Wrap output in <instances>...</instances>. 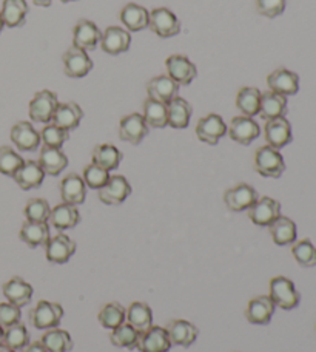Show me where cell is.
<instances>
[{
    "mask_svg": "<svg viewBox=\"0 0 316 352\" xmlns=\"http://www.w3.org/2000/svg\"><path fill=\"white\" fill-rule=\"evenodd\" d=\"M99 28L90 21H79L74 27V36H73V47L80 48L87 52V50L96 48L98 43L100 42Z\"/></svg>",
    "mask_w": 316,
    "mask_h": 352,
    "instance_id": "cell-26",
    "label": "cell"
},
{
    "mask_svg": "<svg viewBox=\"0 0 316 352\" xmlns=\"http://www.w3.org/2000/svg\"><path fill=\"white\" fill-rule=\"evenodd\" d=\"M137 338H139V331L133 328L128 323H122L121 326H117L116 329L111 331L110 340L117 348H126V349H136L137 344Z\"/></svg>",
    "mask_w": 316,
    "mask_h": 352,
    "instance_id": "cell-43",
    "label": "cell"
},
{
    "mask_svg": "<svg viewBox=\"0 0 316 352\" xmlns=\"http://www.w3.org/2000/svg\"><path fill=\"white\" fill-rule=\"evenodd\" d=\"M84 118V111L76 102H65L59 104L58 109L54 111L53 124L58 125L59 129L65 131H71L79 127V124Z\"/></svg>",
    "mask_w": 316,
    "mask_h": 352,
    "instance_id": "cell-24",
    "label": "cell"
},
{
    "mask_svg": "<svg viewBox=\"0 0 316 352\" xmlns=\"http://www.w3.org/2000/svg\"><path fill=\"white\" fill-rule=\"evenodd\" d=\"M126 320H128V324L139 332L147 331L150 326H153V312H151V307L147 303H142V301H135L131 303L128 311H126Z\"/></svg>",
    "mask_w": 316,
    "mask_h": 352,
    "instance_id": "cell-35",
    "label": "cell"
},
{
    "mask_svg": "<svg viewBox=\"0 0 316 352\" xmlns=\"http://www.w3.org/2000/svg\"><path fill=\"white\" fill-rule=\"evenodd\" d=\"M27 14L28 5L25 0H3L0 16H2V21L6 27L14 28L19 25H23Z\"/></svg>",
    "mask_w": 316,
    "mask_h": 352,
    "instance_id": "cell-34",
    "label": "cell"
},
{
    "mask_svg": "<svg viewBox=\"0 0 316 352\" xmlns=\"http://www.w3.org/2000/svg\"><path fill=\"white\" fill-rule=\"evenodd\" d=\"M148 27L159 37H173L181 33V23L178 17L168 8H155L151 11Z\"/></svg>",
    "mask_w": 316,
    "mask_h": 352,
    "instance_id": "cell-5",
    "label": "cell"
},
{
    "mask_svg": "<svg viewBox=\"0 0 316 352\" xmlns=\"http://www.w3.org/2000/svg\"><path fill=\"white\" fill-rule=\"evenodd\" d=\"M3 295L12 305L19 307L27 306L33 298V286L21 276H14L3 285Z\"/></svg>",
    "mask_w": 316,
    "mask_h": 352,
    "instance_id": "cell-25",
    "label": "cell"
},
{
    "mask_svg": "<svg viewBox=\"0 0 316 352\" xmlns=\"http://www.w3.org/2000/svg\"><path fill=\"white\" fill-rule=\"evenodd\" d=\"M287 0H256V10L261 16L275 19L286 10Z\"/></svg>",
    "mask_w": 316,
    "mask_h": 352,
    "instance_id": "cell-49",
    "label": "cell"
},
{
    "mask_svg": "<svg viewBox=\"0 0 316 352\" xmlns=\"http://www.w3.org/2000/svg\"><path fill=\"white\" fill-rule=\"evenodd\" d=\"M41 343L47 348L48 352H68L74 346L71 336H69L67 331L59 328L48 329L45 334L42 336Z\"/></svg>",
    "mask_w": 316,
    "mask_h": 352,
    "instance_id": "cell-39",
    "label": "cell"
},
{
    "mask_svg": "<svg viewBox=\"0 0 316 352\" xmlns=\"http://www.w3.org/2000/svg\"><path fill=\"white\" fill-rule=\"evenodd\" d=\"M93 164L105 168V170H115L119 167L122 161V153L119 150L111 146V144H100L93 150Z\"/></svg>",
    "mask_w": 316,
    "mask_h": 352,
    "instance_id": "cell-37",
    "label": "cell"
},
{
    "mask_svg": "<svg viewBox=\"0 0 316 352\" xmlns=\"http://www.w3.org/2000/svg\"><path fill=\"white\" fill-rule=\"evenodd\" d=\"M14 181L19 187L23 190H31V188H37L42 186L43 178H45V172L42 170L39 162L34 161H25L23 166L14 173Z\"/></svg>",
    "mask_w": 316,
    "mask_h": 352,
    "instance_id": "cell-29",
    "label": "cell"
},
{
    "mask_svg": "<svg viewBox=\"0 0 316 352\" xmlns=\"http://www.w3.org/2000/svg\"><path fill=\"white\" fill-rule=\"evenodd\" d=\"M23 158L8 146L0 147V173L14 176V173L23 166Z\"/></svg>",
    "mask_w": 316,
    "mask_h": 352,
    "instance_id": "cell-46",
    "label": "cell"
},
{
    "mask_svg": "<svg viewBox=\"0 0 316 352\" xmlns=\"http://www.w3.org/2000/svg\"><path fill=\"white\" fill-rule=\"evenodd\" d=\"M287 113V98L273 91H265L261 94V105H259V113L265 121L276 118H284Z\"/></svg>",
    "mask_w": 316,
    "mask_h": 352,
    "instance_id": "cell-27",
    "label": "cell"
},
{
    "mask_svg": "<svg viewBox=\"0 0 316 352\" xmlns=\"http://www.w3.org/2000/svg\"><path fill=\"white\" fill-rule=\"evenodd\" d=\"M62 60H63V67H65L67 76L69 78H76V79L84 78L91 72L93 68V62L90 59V56H88L84 50L76 48V47L67 50Z\"/></svg>",
    "mask_w": 316,
    "mask_h": 352,
    "instance_id": "cell-12",
    "label": "cell"
},
{
    "mask_svg": "<svg viewBox=\"0 0 316 352\" xmlns=\"http://www.w3.org/2000/svg\"><path fill=\"white\" fill-rule=\"evenodd\" d=\"M150 12L141 5L128 3L121 11V21L130 31H141L148 27Z\"/></svg>",
    "mask_w": 316,
    "mask_h": 352,
    "instance_id": "cell-36",
    "label": "cell"
},
{
    "mask_svg": "<svg viewBox=\"0 0 316 352\" xmlns=\"http://www.w3.org/2000/svg\"><path fill=\"white\" fill-rule=\"evenodd\" d=\"M23 352H48V351L41 342H34V343H30L28 346L23 349Z\"/></svg>",
    "mask_w": 316,
    "mask_h": 352,
    "instance_id": "cell-51",
    "label": "cell"
},
{
    "mask_svg": "<svg viewBox=\"0 0 316 352\" xmlns=\"http://www.w3.org/2000/svg\"><path fill=\"white\" fill-rule=\"evenodd\" d=\"M265 141L269 142L270 147L280 150L282 147L289 146L293 140L292 135V125L286 118H276L270 119L265 124Z\"/></svg>",
    "mask_w": 316,
    "mask_h": 352,
    "instance_id": "cell-14",
    "label": "cell"
},
{
    "mask_svg": "<svg viewBox=\"0 0 316 352\" xmlns=\"http://www.w3.org/2000/svg\"><path fill=\"white\" fill-rule=\"evenodd\" d=\"M30 343V332L27 329V326L21 322L10 326V328H6L3 331L2 344H5V346L14 351H22L27 348Z\"/></svg>",
    "mask_w": 316,
    "mask_h": 352,
    "instance_id": "cell-41",
    "label": "cell"
},
{
    "mask_svg": "<svg viewBox=\"0 0 316 352\" xmlns=\"http://www.w3.org/2000/svg\"><path fill=\"white\" fill-rule=\"evenodd\" d=\"M255 168L265 178H281V175L286 170V162L276 148L264 146L258 148L255 155Z\"/></svg>",
    "mask_w": 316,
    "mask_h": 352,
    "instance_id": "cell-3",
    "label": "cell"
},
{
    "mask_svg": "<svg viewBox=\"0 0 316 352\" xmlns=\"http://www.w3.org/2000/svg\"><path fill=\"white\" fill-rule=\"evenodd\" d=\"M131 36L126 30L121 27H110L105 30V33L100 37V45L105 53L111 56L125 53L130 48Z\"/></svg>",
    "mask_w": 316,
    "mask_h": 352,
    "instance_id": "cell-22",
    "label": "cell"
},
{
    "mask_svg": "<svg viewBox=\"0 0 316 352\" xmlns=\"http://www.w3.org/2000/svg\"><path fill=\"white\" fill-rule=\"evenodd\" d=\"M275 303L270 298V295H259L256 298L249 301L245 317L251 324H269L271 317L275 314Z\"/></svg>",
    "mask_w": 316,
    "mask_h": 352,
    "instance_id": "cell-19",
    "label": "cell"
},
{
    "mask_svg": "<svg viewBox=\"0 0 316 352\" xmlns=\"http://www.w3.org/2000/svg\"><path fill=\"white\" fill-rule=\"evenodd\" d=\"M178 91L179 85L170 76H156L147 84L148 98L166 105L170 100L178 96Z\"/></svg>",
    "mask_w": 316,
    "mask_h": 352,
    "instance_id": "cell-23",
    "label": "cell"
},
{
    "mask_svg": "<svg viewBox=\"0 0 316 352\" xmlns=\"http://www.w3.org/2000/svg\"><path fill=\"white\" fill-rule=\"evenodd\" d=\"M126 318V311L124 309L122 305L119 303H109L105 305L102 309H100L99 316H98V320L99 323L104 326L105 329H116L117 326H121Z\"/></svg>",
    "mask_w": 316,
    "mask_h": 352,
    "instance_id": "cell-42",
    "label": "cell"
},
{
    "mask_svg": "<svg viewBox=\"0 0 316 352\" xmlns=\"http://www.w3.org/2000/svg\"><path fill=\"white\" fill-rule=\"evenodd\" d=\"M142 116L148 127L163 129L168 125L167 105L162 102H157V100H153L150 98L144 102V115Z\"/></svg>",
    "mask_w": 316,
    "mask_h": 352,
    "instance_id": "cell-40",
    "label": "cell"
},
{
    "mask_svg": "<svg viewBox=\"0 0 316 352\" xmlns=\"http://www.w3.org/2000/svg\"><path fill=\"white\" fill-rule=\"evenodd\" d=\"M21 240L30 248H39L47 246L49 240V228L48 223H34V221H25L21 229Z\"/></svg>",
    "mask_w": 316,
    "mask_h": 352,
    "instance_id": "cell-30",
    "label": "cell"
},
{
    "mask_svg": "<svg viewBox=\"0 0 316 352\" xmlns=\"http://www.w3.org/2000/svg\"><path fill=\"white\" fill-rule=\"evenodd\" d=\"M11 141L22 152H34L41 144V133L30 122H17L11 129Z\"/></svg>",
    "mask_w": 316,
    "mask_h": 352,
    "instance_id": "cell-20",
    "label": "cell"
},
{
    "mask_svg": "<svg viewBox=\"0 0 316 352\" xmlns=\"http://www.w3.org/2000/svg\"><path fill=\"white\" fill-rule=\"evenodd\" d=\"M110 179V172L96 164H90L84 170V181L90 188H102Z\"/></svg>",
    "mask_w": 316,
    "mask_h": 352,
    "instance_id": "cell-47",
    "label": "cell"
},
{
    "mask_svg": "<svg viewBox=\"0 0 316 352\" xmlns=\"http://www.w3.org/2000/svg\"><path fill=\"white\" fill-rule=\"evenodd\" d=\"M21 318H22L21 307L10 303V301L8 303H0V326H2L3 329L19 323L21 322Z\"/></svg>",
    "mask_w": 316,
    "mask_h": 352,
    "instance_id": "cell-50",
    "label": "cell"
},
{
    "mask_svg": "<svg viewBox=\"0 0 316 352\" xmlns=\"http://www.w3.org/2000/svg\"><path fill=\"white\" fill-rule=\"evenodd\" d=\"M148 135V125L145 119L139 113H133V115L125 116L121 124H119V138L122 141L130 142L133 146L141 144L145 136Z\"/></svg>",
    "mask_w": 316,
    "mask_h": 352,
    "instance_id": "cell-11",
    "label": "cell"
},
{
    "mask_svg": "<svg viewBox=\"0 0 316 352\" xmlns=\"http://www.w3.org/2000/svg\"><path fill=\"white\" fill-rule=\"evenodd\" d=\"M49 204L47 199L42 198H33L30 199L27 206H25V217H27V221H34V223H47L49 219Z\"/></svg>",
    "mask_w": 316,
    "mask_h": 352,
    "instance_id": "cell-45",
    "label": "cell"
},
{
    "mask_svg": "<svg viewBox=\"0 0 316 352\" xmlns=\"http://www.w3.org/2000/svg\"><path fill=\"white\" fill-rule=\"evenodd\" d=\"M33 2H34L37 6H49V5H52L53 0H33Z\"/></svg>",
    "mask_w": 316,
    "mask_h": 352,
    "instance_id": "cell-52",
    "label": "cell"
},
{
    "mask_svg": "<svg viewBox=\"0 0 316 352\" xmlns=\"http://www.w3.org/2000/svg\"><path fill=\"white\" fill-rule=\"evenodd\" d=\"M166 67L168 76L178 85H190L194 80L196 74H198L193 62L181 54L170 56L166 60Z\"/></svg>",
    "mask_w": 316,
    "mask_h": 352,
    "instance_id": "cell-9",
    "label": "cell"
},
{
    "mask_svg": "<svg viewBox=\"0 0 316 352\" xmlns=\"http://www.w3.org/2000/svg\"><path fill=\"white\" fill-rule=\"evenodd\" d=\"M41 140L43 141V144H45L47 147L60 148L68 140V131L59 129L58 125H54V124H48L47 127L42 130Z\"/></svg>",
    "mask_w": 316,
    "mask_h": 352,
    "instance_id": "cell-48",
    "label": "cell"
},
{
    "mask_svg": "<svg viewBox=\"0 0 316 352\" xmlns=\"http://www.w3.org/2000/svg\"><path fill=\"white\" fill-rule=\"evenodd\" d=\"M172 342L166 328L161 326H150L147 331L139 332L136 349L141 352H168L172 349Z\"/></svg>",
    "mask_w": 316,
    "mask_h": 352,
    "instance_id": "cell-6",
    "label": "cell"
},
{
    "mask_svg": "<svg viewBox=\"0 0 316 352\" xmlns=\"http://www.w3.org/2000/svg\"><path fill=\"white\" fill-rule=\"evenodd\" d=\"M292 254L295 260L302 267H313L316 266V248L312 244L311 240H301L296 241L292 248Z\"/></svg>",
    "mask_w": 316,
    "mask_h": 352,
    "instance_id": "cell-44",
    "label": "cell"
},
{
    "mask_svg": "<svg viewBox=\"0 0 316 352\" xmlns=\"http://www.w3.org/2000/svg\"><path fill=\"white\" fill-rule=\"evenodd\" d=\"M261 91L255 87H244L239 90L236 96L238 110L242 111V116L253 118L259 113V105H261Z\"/></svg>",
    "mask_w": 316,
    "mask_h": 352,
    "instance_id": "cell-38",
    "label": "cell"
},
{
    "mask_svg": "<svg viewBox=\"0 0 316 352\" xmlns=\"http://www.w3.org/2000/svg\"><path fill=\"white\" fill-rule=\"evenodd\" d=\"M60 2H63V3H68V2H74V0H60Z\"/></svg>",
    "mask_w": 316,
    "mask_h": 352,
    "instance_id": "cell-56",
    "label": "cell"
},
{
    "mask_svg": "<svg viewBox=\"0 0 316 352\" xmlns=\"http://www.w3.org/2000/svg\"><path fill=\"white\" fill-rule=\"evenodd\" d=\"M227 133V125L224 119L219 115H208L205 118L199 119L198 125H196V135L199 140L210 146H216L221 138Z\"/></svg>",
    "mask_w": 316,
    "mask_h": 352,
    "instance_id": "cell-13",
    "label": "cell"
},
{
    "mask_svg": "<svg viewBox=\"0 0 316 352\" xmlns=\"http://www.w3.org/2000/svg\"><path fill=\"white\" fill-rule=\"evenodd\" d=\"M3 27H5V23H3V21H2V16H0V33H2Z\"/></svg>",
    "mask_w": 316,
    "mask_h": 352,
    "instance_id": "cell-55",
    "label": "cell"
},
{
    "mask_svg": "<svg viewBox=\"0 0 316 352\" xmlns=\"http://www.w3.org/2000/svg\"><path fill=\"white\" fill-rule=\"evenodd\" d=\"M3 328H2V326H0V344H2V338H3Z\"/></svg>",
    "mask_w": 316,
    "mask_h": 352,
    "instance_id": "cell-54",
    "label": "cell"
},
{
    "mask_svg": "<svg viewBox=\"0 0 316 352\" xmlns=\"http://www.w3.org/2000/svg\"><path fill=\"white\" fill-rule=\"evenodd\" d=\"M48 221L58 230L74 229L80 221V213L76 206L62 203L59 206H56L54 209H52Z\"/></svg>",
    "mask_w": 316,
    "mask_h": 352,
    "instance_id": "cell-28",
    "label": "cell"
},
{
    "mask_svg": "<svg viewBox=\"0 0 316 352\" xmlns=\"http://www.w3.org/2000/svg\"><path fill=\"white\" fill-rule=\"evenodd\" d=\"M270 298L273 300L275 306H280L284 311H292L300 306L301 295L287 276H275L270 281Z\"/></svg>",
    "mask_w": 316,
    "mask_h": 352,
    "instance_id": "cell-1",
    "label": "cell"
},
{
    "mask_svg": "<svg viewBox=\"0 0 316 352\" xmlns=\"http://www.w3.org/2000/svg\"><path fill=\"white\" fill-rule=\"evenodd\" d=\"M281 217V204L276 199L264 197L259 198L249 209V218L259 228H269L276 218Z\"/></svg>",
    "mask_w": 316,
    "mask_h": 352,
    "instance_id": "cell-7",
    "label": "cell"
},
{
    "mask_svg": "<svg viewBox=\"0 0 316 352\" xmlns=\"http://www.w3.org/2000/svg\"><path fill=\"white\" fill-rule=\"evenodd\" d=\"M270 234L278 246H289L296 241V224L287 217L276 218L270 226Z\"/></svg>",
    "mask_w": 316,
    "mask_h": 352,
    "instance_id": "cell-33",
    "label": "cell"
},
{
    "mask_svg": "<svg viewBox=\"0 0 316 352\" xmlns=\"http://www.w3.org/2000/svg\"><path fill=\"white\" fill-rule=\"evenodd\" d=\"M0 352H16V351L8 348V346H5V344H0Z\"/></svg>",
    "mask_w": 316,
    "mask_h": 352,
    "instance_id": "cell-53",
    "label": "cell"
},
{
    "mask_svg": "<svg viewBox=\"0 0 316 352\" xmlns=\"http://www.w3.org/2000/svg\"><path fill=\"white\" fill-rule=\"evenodd\" d=\"M267 84L270 91L281 94V96H293L300 90L298 74L286 70V68H278L273 73H270Z\"/></svg>",
    "mask_w": 316,
    "mask_h": 352,
    "instance_id": "cell-16",
    "label": "cell"
},
{
    "mask_svg": "<svg viewBox=\"0 0 316 352\" xmlns=\"http://www.w3.org/2000/svg\"><path fill=\"white\" fill-rule=\"evenodd\" d=\"M166 329L172 344H178L182 348L192 346L199 336V329L187 320H173V322L168 323Z\"/></svg>",
    "mask_w": 316,
    "mask_h": 352,
    "instance_id": "cell-18",
    "label": "cell"
},
{
    "mask_svg": "<svg viewBox=\"0 0 316 352\" xmlns=\"http://www.w3.org/2000/svg\"><path fill=\"white\" fill-rule=\"evenodd\" d=\"M76 254V243L71 238L59 234L47 243V260L53 264H65Z\"/></svg>",
    "mask_w": 316,
    "mask_h": 352,
    "instance_id": "cell-17",
    "label": "cell"
},
{
    "mask_svg": "<svg viewBox=\"0 0 316 352\" xmlns=\"http://www.w3.org/2000/svg\"><path fill=\"white\" fill-rule=\"evenodd\" d=\"M258 199V192L249 184H238L236 187L229 188L224 195L225 206L232 212L249 210Z\"/></svg>",
    "mask_w": 316,
    "mask_h": 352,
    "instance_id": "cell-15",
    "label": "cell"
},
{
    "mask_svg": "<svg viewBox=\"0 0 316 352\" xmlns=\"http://www.w3.org/2000/svg\"><path fill=\"white\" fill-rule=\"evenodd\" d=\"M229 136L233 141L242 146H250V144L259 136V125L253 118L249 116H236L232 119L229 125Z\"/></svg>",
    "mask_w": 316,
    "mask_h": 352,
    "instance_id": "cell-10",
    "label": "cell"
},
{
    "mask_svg": "<svg viewBox=\"0 0 316 352\" xmlns=\"http://www.w3.org/2000/svg\"><path fill=\"white\" fill-rule=\"evenodd\" d=\"M192 118V105L185 99L176 96L167 104L168 125L173 129H187Z\"/></svg>",
    "mask_w": 316,
    "mask_h": 352,
    "instance_id": "cell-31",
    "label": "cell"
},
{
    "mask_svg": "<svg viewBox=\"0 0 316 352\" xmlns=\"http://www.w3.org/2000/svg\"><path fill=\"white\" fill-rule=\"evenodd\" d=\"M39 166L47 175L58 176L60 172H63L67 168L68 158L60 148H52L45 146L41 152Z\"/></svg>",
    "mask_w": 316,
    "mask_h": 352,
    "instance_id": "cell-32",
    "label": "cell"
},
{
    "mask_svg": "<svg viewBox=\"0 0 316 352\" xmlns=\"http://www.w3.org/2000/svg\"><path fill=\"white\" fill-rule=\"evenodd\" d=\"M131 193V186L130 182L126 181L125 176L115 175L110 176V179L106 184L99 188V199L102 201L104 204L109 206H117L122 204L124 201L130 197Z\"/></svg>",
    "mask_w": 316,
    "mask_h": 352,
    "instance_id": "cell-8",
    "label": "cell"
},
{
    "mask_svg": "<svg viewBox=\"0 0 316 352\" xmlns=\"http://www.w3.org/2000/svg\"><path fill=\"white\" fill-rule=\"evenodd\" d=\"M59 100L58 96L49 90H42L34 94L30 102V118L34 122L47 124L53 119L54 111L58 109Z\"/></svg>",
    "mask_w": 316,
    "mask_h": 352,
    "instance_id": "cell-4",
    "label": "cell"
},
{
    "mask_svg": "<svg viewBox=\"0 0 316 352\" xmlns=\"http://www.w3.org/2000/svg\"><path fill=\"white\" fill-rule=\"evenodd\" d=\"M63 318V307L53 301L41 300L30 314V322L36 329H54L58 328Z\"/></svg>",
    "mask_w": 316,
    "mask_h": 352,
    "instance_id": "cell-2",
    "label": "cell"
},
{
    "mask_svg": "<svg viewBox=\"0 0 316 352\" xmlns=\"http://www.w3.org/2000/svg\"><path fill=\"white\" fill-rule=\"evenodd\" d=\"M62 201L71 206H79L85 201L87 184L78 173H69L60 182Z\"/></svg>",
    "mask_w": 316,
    "mask_h": 352,
    "instance_id": "cell-21",
    "label": "cell"
}]
</instances>
